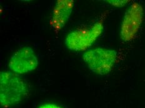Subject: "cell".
<instances>
[{
	"label": "cell",
	"instance_id": "obj_1",
	"mask_svg": "<svg viewBox=\"0 0 145 108\" xmlns=\"http://www.w3.org/2000/svg\"><path fill=\"white\" fill-rule=\"evenodd\" d=\"M28 88L22 77L10 71L0 73V102L3 107L19 103L25 97Z\"/></svg>",
	"mask_w": 145,
	"mask_h": 108
},
{
	"label": "cell",
	"instance_id": "obj_2",
	"mask_svg": "<svg viewBox=\"0 0 145 108\" xmlns=\"http://www.w3.org/2000/svg\"><path fill=\"white\" fill-rule=\"evenodd\" d=\"M83 59L93 73L105 75L112 70L117 59V52L112 49L97 47L83 55Z\"/></svg>",
	"mask_w": 145,
	"mask_h": 108
},
{
	"label": "cell",
	"instance_id": "obj_3",
	"mask_svg": "<svg viewBox=\"0 0 145 108\" xmlns=\"http://www.w3.org/2000/svg\"><path fill=\"white\" fill-rule=\"evenodd\" d=\"M103 23L99 21L90 28H78L66 36V46L73 51H83L89 48L102 33Z\"/></svg>",
	"mask_w": 145,
	"mask_h": 108
},
{
	"label": "cell",
	"instance_id": "obj_4",
	"mask_svg": "<svg viewBox=\"0 0 145 108\" xmlns=\"http://www.w3.org/2000/svg\"><path fill=\"white\" fill-rule=\"evenodd\" d=\"M143 9L140 4L133 3L126 11L121 26V38L124 41L133 40L143 21Z\"/></svg>",
	"mask_w": 145,
	"mask_h": 108
},
{
	"label": "cell",
	"instance_id": "obj_5",
	"mask_svg": "<svg viewBox=\"0 0 145 108\" xmlns=\"http://www.w3.org/2000/svg\"><path fill=\"white\" fill-rule=\"evenodd\" d=\"M38 65V59L31 47L18 49L11 56L8 66L13 73L25 74L34 71Z\"/></svg>",
	"mask_w": 145,
	"mask_h": 108
},
{
	"label": "cell",
	"instance_id": "obj_6",
	"mask_svg": "<svg viewBox=\"0 0 145 108\" xmlns=\"http://www.w3.org/2000/svg\"><path fill=\"white\" fill-rule=\"evenodd\" d=\"M74 1L72 0H59L57 1L52 11L50 24L56 31H59L68 22L70 17Z\"/></svg>",
	"mask_w": 145,
	"mask_h": 108
},
{
	"label": "cell",
	"instance_id": "obj_7",
	"mask_svg": "<svg viewBox=\"0 0 145 108\" xmlns=\"http://www.w3.org/2000/svg\"><path fill=\"white\" fill-rule=\"evenodd\" d=\"M108 3L110 4L114 7H122L125 6L129 2L128 1H119V0H108V1H106Z\"/></svg>",
	"mask_w": 145,
	"mask_h": 108
},
{
	"label": "cell",
	"instance_id": "obj_8",
	"mask_svg": "<svg viewBox=\"0 0 145 108\" xmlns=\"http://www.w3.org/2000/svg\"><path fill=\"white\" fill-rule=\"evenodd\" d=\"M38 108H63L58 105L52 104V103H46L42 104Z\"/></svg>",
	"mask_w": 145,
	"mask_h": 108
}]
</instances>
